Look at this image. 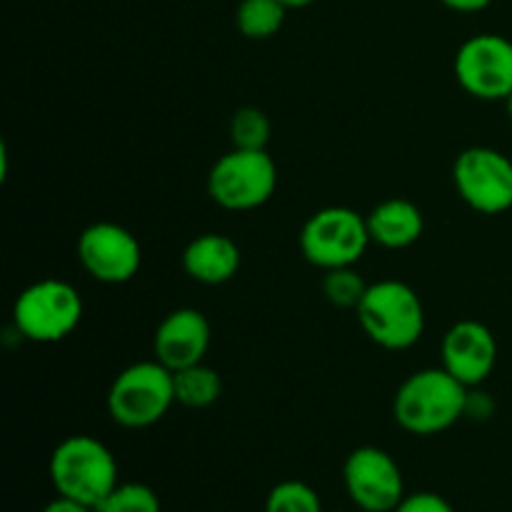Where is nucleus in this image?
Instances as JSON below:
<instances>
[{
	"label": "nucleus",
	"instance_id": "obj_11",
	"mask_svg": "<svg viewBox=\"0 0 512 512\" xmlns=\"http://www.w3.org/2000/svg\"><path fill=\"white\" fill-rule=\"evenodd\" d=\"M78 263L98 283L123 285L138 275L143 248L128 228L100 220L78 235Z\"/></svg>",
	"mask_w": 512,
	"mask_h": 512
},
{
	"label": "nucleus",
	"instance_id": "obj_20",
	"mask_svg": "<svg viewBox=\"0 0 512 512\" xmlns=\"http://www.w3.org/2000/svg\"><path fill=\"white\" fill-rule=\"evenodd\" d=\"M265 512H323V503L303 480H283L268 493Z\"/></svg>",
	"mask_w": 512,
	"mask_h": 512
},
{
	"label": "nucleus",
	"instance_id": "obj_26",
	"mask_svg": "<svg viewBox=\"0 0 512 512\" xmlns=\"http://www.w3.org/2000/svg\"><path fill=\"white\" fill-rule=\"evenodd\" d=\"M280 3H283L288 10H293V8H308V5L318 3V0H280Z\"/></svg>",
	"mask_w": 512,
	"mask_h": 512
},
{
	"label": "nucleus",
	"instance_id": "obj_24",
	"mask_svg": "<svg viewBox=\"0 0 512 512\" xmlns=\"http://www.w3.org/2000/svg\"><path fill=\"white\" fill-rule=\"evenodd\" d=\"M43 512H95V508L78 503V500H70V498H63V495H58L53 503L45 505Z\"/></svg>",
	"mask_w": 512,
	"mask_h": 512
},
{
	"label": "nucleus",
	"instance_id": "obj_6",
	"mask_svg": "<svg viewBox=\"0 0 512 512\" xmlns=\"http://www.w3.org/2000/svg\"><path fill=\"white\" fill-rule=\"evenodd\" d=\"M83 320V298L70 283L43 278L15 298V330L30 343L50 345L68 338Z\"/></svg>",
	"mask_w": 512,
	"mask_h": 512
},
{
	"label": "nucleus",
	"instance_id": "obj_23",
	"mask_svg": "<svg viewBox=\"0 0 512 512\" xmlns=\"http://www.w3.org/2000/svg\"><path fill=\"white\" fill-rule=\"evenodd\" d=\"M495 413V403L488 393L478 388H468V398H465V418L470 420H488Z\"/></svg>",
	"mask_w": 512,
	"mask_h": 512
},
{
	"label": "nucleus",
	"instance_id": "obj_25",
	"mask_svg": "<svg viewBox=\"0 0 512 512\" xmlns=\"http://www.w3.org/2000/svg\"><path fill=\"white\" fill-rule=\"evenodd\" d=\"M440 3L455 13H480L488 5H493V0H440Z\"/></svg>",
	"mask_w": 512,
	"mask_h": 512
},
{
	"label": "nucleus",
	"instance_id": "obj_16",
	"mask_svg": "<svg viewBox=\"0 0 512 512\" xmlns=\"http://www.w3.org/2000/svg\"><path fill=\"white\" fill-rule=\"evenodd\" d=\"M173 385H175V403H180L183 408L190 410H205L210 405H215L223 395V378L218 375V370L210 368V365L195 363L190 368L175 370L173 373Z\"/></svg>",
	"mask_w": 512,
	"mask_h": 512
},
{
	"label": "nucleus",
	"instance_id": "obj_5",
	"mask_svg": "<svg viewBox=\"0 0 512 512\" xmlns=\"http://www.w3.org/2000/svg\"><path fill=\"white\" fill-rule=\"evenodd\" d=\"M298 243L303 258L325 273L333 268H350L363 260L373 240L365 215L345 205H328L305 220Z\"/></svg>",
	"mask_w": 512,
	"mask_h": 512
},
{
	"label": "nucleus",
	"instance_id": "obj_18",
	"mask_svg": "<svg viewBox=\"0 0 512 512\" xmlns=\"http://www.w3.org/2000/svg\"><path fill=\"white\" fill-rule=\"evenodd\" d=\"M228 135L233 148L268 150L270 135H273V123H270L265 110L255 108V105H243L230 118Z\"/></svg>",
	"mask_w": 512,
	"mask_h": 512
},
{
	"label": "nucleus",
	"instance_id": "obj_2",
	"mask_svg": "<svg viewBox=\"0 0 512 512\" xmlns=\"http://www.w3.org/2000/svg\"><path fill=\"white\" fill-rule=\"evenodd\" d=\"M50 483L63 498L98 508L118 480V463L105 443L93 435H70L50 455Z\"/></svg>",
	"mask_w": 512,
	"mask_h": 512
},
{
	"label": "nucleus",
	"instance_id": "obj_1",
	"mask_svg": "<svg viewBox=\"0 0 512 512\" xmlns=\"http://www.w3.org/2000/svg\"><path fill=\"white\" fill-rule=\"evenodd\" d=\"M465 398L468 388L445 368L415 370L395 390L393 418L405 433L428 438L465 418Z\"/></svg>",
	"mask_w": 512,
	"mask_h": 512
},
{
	"label": "nucleus",
	"instance_id": "obj_27",
	"mask_svg": "<svg viewBox=\"0 0 512 512\" xmlns=\"http://www.w3.org/2000/svg\"><path fill=\"white\" fill-rule=\"evenodd\" d=\"M505 110H508V118H510V123H512V95L508 100H505Z\"/></svg>",
	"mask_w": 512,
	"mask_h": 512
},
{
	"label": "nucleus",
	"instance_id": "obj_15",
	"mask_svg": "<svg viewBox=\"0 0 512 512\" xmlns=\"http://www.w3.org/2000/svg\"><path fill=\"white\" fill-rule=\"evenodd\" d=\"M370 240L385 250H405L418 243L425 233V215L413 200L388 198L375 205L368 215Z\"/></svg>",
	"mask_w": 512,
	"mask_h": 512
},
{
	"label": "nucleus",
	"instance_id": "obj_7",
	"mask_svg": "<svg viewBox=\"0 0 512 512\" xmlns=\"http://www.w3.org/2000/svg\"><path fill=\"white\" fill-rule=\"evenodd\" d=\"M278 188V165L268 150L230 148L208 173V195L215 205L245 213L268 203Z\"/></svg>",
	"mask_w": 512,
	"mask_h": 512
},
{
	"label": "nucleus",
	"instance_id": "obj_21",
	"mask_svg": "<svg viewBox=\"0 0 512 512\" xmlns=\"http://www.w3.org/2000/svg\"><path fill=\"white\" fill-rule=\"evenodd\" d=\"M95 512H160V498L150 485L118 483Z\"/></svg>",
	"mask_w": 512,
	"mask_h": 512
},
{
	"label": "nucleus",
	"instance_id": "obj_14",
	"mask_svg": "<svg viewBox=\"0 0 512 512\" xmlns=\"http://www.w3.org/2000/svg\"><path fill=\"white\" fill-rule=\"evenodd\" d=\"M243 253L238 243L223 233H203L183 250V270L200 285H225L238 275Z\"/></svg>",
	"mask_w": 512,
	"mask_h": 512
},
{
	"label": "nucleus",
	"instance_id": "obj_3",
	"mask_svg": "<svg viewBox=\"0 0 512 512\" xmlns=\"http://www.w3.org/2000/svg\"><path fill=\"white\" fill-rule=\"evenodd\" d=\"M355 315L363 333L383 350L413 348L425 333L423 300L403 280L370 283Z\"/></svg>",
	"mask_w": 512,
	"mask_h": 512
},
{
	"label": "nucleus",
	"instance_id": "obj_8",
	"mask_svg": "<svg viewBox=\"0 0 512 512\" xmlns=\"http://www.w3.org/2000/svg\"><path fill=\"white\" fill-rule=\"evenodd\" d=\"M453 73L470 98L505 103L512 95V40L498 33L473 35L455 53Z\"/></svg>",
	"mask_w": 512,
	"mask_h": 512
},
{
	"label": "nucleus",
	"instance_id": "obj_19",
	"mask_svg": "<svg viewBox=\"0 0 512 512\" xmlns=\"http://www.w3.org/2000/svg\"><path fill=\"white\" fill-rule=\"evenodd\" d=\"M368 285L360 273L355 270V265L350 268H333L323 273V283H320V290H323L325 300L335 308L343 310H358L360 300L368 293Z\"/></svg>",
	"mask_w": 512,
	"mask_h": 512
},
{
	"label": "nucleus",
	"instance_id": "obj_10",
	"mask_svg": "<svg viewBox=\"0 0 512 512\" xmlns=\"http://www.w3.org/2000/svg\"><path fill=\"white\" fill-rule=\"evenodd\" d=\"M343 483L363 512H393L405 498L403 470L393 455L375 445H363L348 455Z\"/></svg>",
	"mask_w": 512,
	"mask_h": 512
},
{
	"label": "nucleus",
	"instance_id": "obj_22",
	"mask_svg": "<svg viewBox=\"0 0 512 512\" xmlns=\"http://www.w3.org/2000/svg\"><path fill=\"white\" fill-rule=\"evenodd\" d=\"M393 512H455L453 505L438 493H413L405 495L403 503Z\"/></svg>",
	"mask_w": 512,
	"mask_h": 512
},
{
	"label": "nucleus",
	"instance_id": "obj_9",
	"mask_svg": "<svg viewBox=\"0 0 512 512\" xmlns=\"http://www.w3.org/2000/svg\"><path fill=\"white\" fill-rule=\"evenodd\" d=\"M453 185L475 213L500 215L512 208V160L488 145L465 148L453 163Z\"/></svg>",
	"mask_w": 512,
	"mask_h": 512
},
{
	"label": "nucleus",
	"instance_id": "obj_13",
	"mask_svg": "<svg viewBox=\"0 0 512 512\" xmlns=\"http://www.w3.org/2000/svg\"><path fill=\"white\" fill-rule=\"evenodd\" d=\"M210 330L205 313L195 308H175L158 323L153 335V358L168 370H183L203 363L208 355Z\"/></svg>",
	"mask_w": 512,
	"mask_h": 512
},
{
	"label": "nucleus",
	"instance_id": "obj_4",
	"mask_svg": "<svg viewBox=\"0 0 512 512\" xmlns=\"http://www.w3.org/2000/svg\"><path fill=\"white\" fill-rule=\"evenodd\" d=\"M173 405V370L155 358L120 370L108 390L110 420L128 430H143L160 423Z\"/></svg>",
	"mask_w": 512,
	"mask_h": 512
},
{
	"label": "nucleus",
	"instance_id": "obj_12",
	"mask_svg": "<svg viewBox=\"0 0 512 512\" xmlns=\"http://www.w3.org/2000/svg\"><path fill=\"white\" fill-rule=\"evenodd\" d=\"M498 365V340L480 320H458L440 343V368L448 370L465 388H478Z\"/></svg>",
	"mask_w": 512,
	"mask_h": 512
},
{
	"label": "nucleus",
	"instance_id": "obj_17",
	"mask_svg": "<svg viewBox=\"0 0 512 512\" xmlns=\"http://www.w3.org/2000/svg\"><path fill=\"white\" fill-rule=\"evenodd\" d=\"M285 8L280 0H240L235 10V25L248 40H268L283 28Z\"/></svg>",
	"mask_w": 512,
	"mask_h": 512
}]
</instances>
